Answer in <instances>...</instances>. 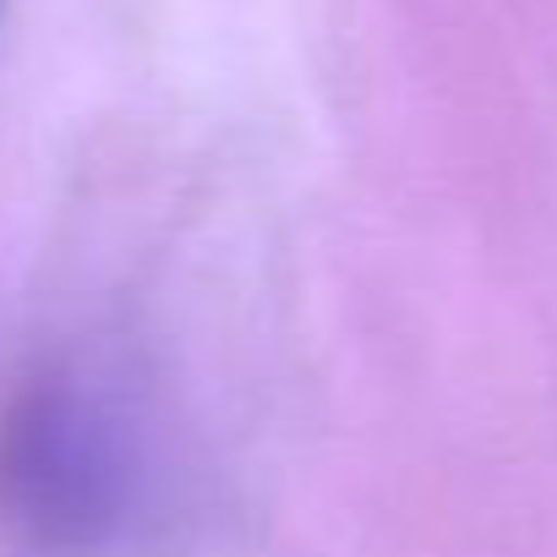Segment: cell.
Wrapping results in <instances>:
<instances>
[{"mask_svg":"<svg viewBox=\"0 0 557 557\" xmlns=\"http://www.w3.org/2000/svg\"><path fill=\"white\" fill-rule=\"evenodd\" d=\"M12 475L23 481L39 519L66 524V530H88L110 519L121 497V454L104 421L72 399H50L34 410V421L23 426Z\"/></svg>","mask_w":557,"mask_h":557,"instance_id":"cell-1","label":"cell"}]
</instances>
